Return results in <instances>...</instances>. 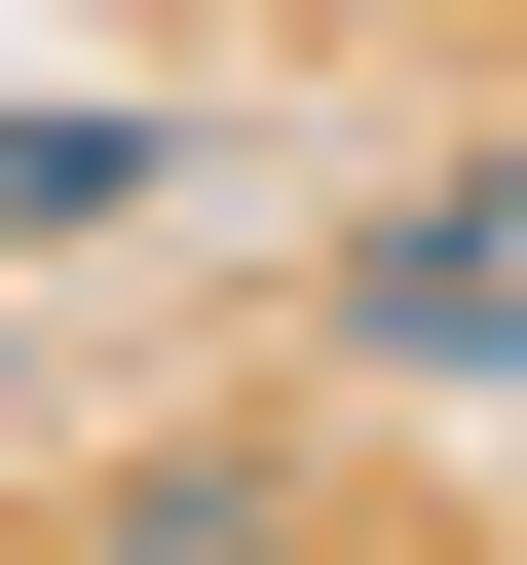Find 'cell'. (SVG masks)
Segmentation results:
<instances>
[{"instance_id": "6da1fadb", "label": "cell", "mask_w": 527, "mask_h": 565, "mask_svg": "<svg viewBox=\"0 0 527 565\" xmlns=\"http://www.w3.org/2000/svg\"><path fill=\"white\" fill-rule=\"evenodd\" d=\"M340 377H527V151H490V189H415V226L340 264Z\"/></svg>"}, {"instance_id": "7a4b0ae2", "label": "cell", "mask_w": 527, "mask_h": 565, "mask_svg": "<svg viewBox=\"0 0 527 565\" xmlns=\"http://www.w3.org/2000/svg\"><path fill=\"white\" fill-rule=\"evenodd\" d=\"M151 189V114H0V226H114Z\"/></svg>"}, {"instance_id": "3957f363", "label": "cell", "mask_w": 527, "mask_h": 565, "mask_svg": "<svg viewBox=\"0 0 527 565\" xmlns=\"http://www.w3.org/2000/svg\"><path fill=\"white\" fill-rule=\"evenodd\" d=\"M114 565H264V490H114Z\"/></svg>"}]
</instances>
